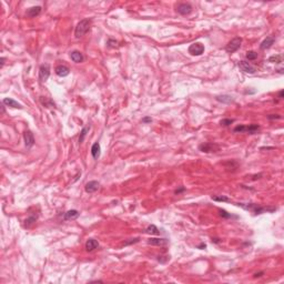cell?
<instances>
[{"label":"cell","mask_w":284,"mask_h":284,"mask_svg":"<svg viewBox=\"0 0 284 284\" xmlns=\"http://www.w3.org/2000/svg\"><path fill=\"white\" fill-rule=\"evenodd\" d=\"M274 41H275V38H274V37H267V38L264 39V40L261 42L260 48H261L262 50H266V49L271 48L272 45L274 43Z\"/></svg>","instance_id":"9a60e30c"},{"label":"cell","mask_w":284,"mask_h":284,"mask_svg":"<svg viewBox=\"0 0 284 284\" xmlns=\"http://www.w3.org/2000/svg\"><path fill=\"white\" fill-rule=\"evenodd\" d=\"M168 240L167 239H150L148 243L151 244V245H157V246H162L168 244Z\"/></svg>","instance_id":"e0dca14e"},{"label":"cell","mask_w":284,"mask_h":284,"mask_svg":"<svg viewBox=\"0 0 284 284\" xmlns=\"http://www.w3.org/2000/svg\"><path fill=\"white\" fill-rule=\"evenodd\" d=\"M199 150L206 153L218 152L220 150V145H218L216 143H212V142H204V143L199 145Z\"/></svg>","instance_id":"7a4b0ae2"},{"label":"cell","mask_w":284,"mask_h":284,"mask_svg":"<svg viewBox=\"0 0 284 284\" xmlns=\"http://www.w3.org/2000/svg\"><path fill=\"white\" fill-rule=\"evenodd\" d=\"M270 62H273V64H282L283 62V57L281 54H275V56H271L269 58Z\"/></svg>","instance_id":"603a6c76"},{"label":"cell","mask_w":284,"mask_h":284,"mask_svg":"<svg viewBox=\"0 0 284 284\" xmlns=\"http://www.w3.org/2000/svg\"><path fill=\"white\" fill-rule=\"evenodd\" d=\"M213 201H218V202H231V200L228 196H224V195H212Z\"/></svg>","instance_id":"7402d4cb"},{"label":"cell","mask_w":284,"mask_h":284,"mask_svg":"<svg viewBox=\"0 0 284 284\" xmlns=\"http://www.w3.org/2000/svg\"><path fill=\"white\" fill-rule=\"evenodd\" d=\"M241 43H242V39L239 38V37L232 39V40H231L225 47L226 52L233 53V52H235V51H238L239 49H240V47H241Z\"/></svg>","instance_id":"277c9868"},{"label":"cell","mask_w":284,"mask_h":284,"mask_svg":"<svg viewBox=\"0 0 284 284\" xmlns=\"http://www.w3.org/2000/svg\"><path fill=\"white\" fill-rule=\"evenodd\" d=\"M23 139H25V144L27 148H31L35 144V137H33V133L28 130V131H25L23 133Z\"/></svg>","instance_id":"9c48e42d"},{"label":"cell","mask_w":284,"mask_h":284,"mask_svg":"<svg viewBox=\"0 0 284 284\" xmlns=\"http://www.w3.org/2000/svg\"><path fill=\"white\" fill-rule=\"evenodd\" d=\"M1 113H5V106L1 107Z\"/></svg>","instance_id":"e575fe53"},{"label":"cell","mask_w":284,"mask_h":284,"mask_svg":"<svg viewBox=\"0 0 284 284\" xmlns=\"http://www.w3.org/2000/svg\"><path fill=\"white\" fill-rule=\"evenodd\" d=\"M279 98H281V99H282V98H283V90H282V91H280V92H279Z\"/></svg>","instance_id":"836d02e7"},{"label":"cell","mask_w":284,"mask_h":284,"mask_svg":"<svg viewBox=\"0 0 284 284\" xmlns=\"http://www.w3.org/2000/svg\"><path fill=\"white\" fill-rule=\"evenodd\" d=\"M88 131H89V128L88 127L83 128V129H82L81 133H80V137H79V143H82V142H83V140H84V138H86L87 132H88Z\"/></svg>","instance_id":"d4e9b609"},{"label":"cell","mask_w":284,"mask_h":284,"mask_svg":"<svg viewBox=\"0 0 284 284\" xmlns=\"http://www.w3.org/2000/svg\"><path fill=\"white\" fill-rule=\"evenodd\" d=\"M99 182H97V181H90V182H88L86 184V187H84V190H86V192L88 193H93L96 192V191L99 190Z\"/></svg>","instance_id":"30bf717a"},{"label":"cell","mask_w":284,"mask_h":284,"mask_svg":"<svg viewBox=\"0 0 284 284\" xmlns=\"http://www.w3.org/2000/svg\"><path fill=\"white\" fill-rule=\"evenodd\" d=\"M215 100L219 102H222V103H231L233 101V98L231 96H228V94H223V96H216Z\"/></svg>","instance_id":"ac0fdd59"},{"label":"cell","mask_w":284,"mask_h":284,"mask_svg":"<svg viewBox=\"0 0 284 284\" xmlns=\"http://www.w3.org/2000/svg\"><path fill=\"white\" fill-rule=\"evenodd\" d=\"M41 13V7L40 6H36V7H31L29 8L27 12H26V16L29 18H35L37 16H39Z\"/></svg>","instance_id":"8fae6325"},{"label":"cell","mask_w":284,"mask_h":284,"mask_svg":"<svg viewBox=\"0 0 284 284\" xmlns=\"http://www.w3.org/2000/svg\"><path fill=\"white\" fill-rule=\"evenodd\" d=\"M2 103L8 107H11V108H16V109H22V106L20 103H18L17 101H15L13 99H11V98H5L2 100Z\"/></svg>","instance_id":"4fadbf2b"},{"label":"cell","mask_w":284,"mask_h":284,"mask_svg":"<svg viewBox=\"0 0 284 284\" xmlns=\"http://www.w3.org/2000/svg\"><path fill=\"white\" fill-rule=\"evenodd\" d=\"M79 216V212L77 210H70L64 213V220H74Z\"/></svg>","instance_id":"d6986e66"},{"label":"cell","mask_w":284,"mask_h":284,"mask_svg":"<svg viewBox=\"0 0 284 284\" xmlns=\"http://www.w3.org/2000/svg\"><path fill=\"white\" fill-rule=\"evenodd\" d=\"M70 58L73 62H77V64H80V62L83 61V56H82V53L78 50L72 51V52L70 53Z\"/></svg>","instance_id":"2e32d148"},{"label":"cell","mask_w":284,"mask_h":284,"mask_svg":"<svg viewBox=\"0 0 284 284\" xmlns=\"http://www.w3.org/2000/svg\"><path fill=\"white\" fill-rule=\"evenodd\" d=\"M212 241H213V242H215V243H218V242H219V239H212Z\"/></svg>","instance_id":"d590c367"},{"label":"cell","mask_w":284,"mask_h":284,"mask_svg":"<svg viewBox=\"0 0 284 284\" xmlns=\"http://www.w3.org/2000/svg\"><path fill=\"white\" fill-rule=\"evenodd\" d=\"M36 220H37V215H33V216H29V218H27L25 220V226L26 228H29V226L31 225L32 223H35Z\"/></svg>","instance_id":"cb8c5ba5"},{"label":"cell","mask_w":284,"mask_h":284,"mask_svg":"<svg viewBox=\"0 0 284 284\" xmlns=\"http://www.w3.org/2000/svg\"><path fill=\"white\" fill-rule=\"evenodd\" d=\"M183 191H185V188H183L182 187V188H180V189H177V190L174 191V193L175 194H180V193L183 192Z\"/></svg>","instance_id":"4dcf8cb0"},{"label":"cell","mask_w":284,"mask_h":284,"mask_svg":"<svg viewBox=\"0 0 284 284\" xmlns=\"http://www.w3.org/2000/svg\"><path fill=\"white\" fill-rule=\"evenodd\" d=\"M151 121H152V119L150 117H145L142 119V122H143V123H149V122H151Z\"/></svg>","instance_id":"f546056e"},{"label":"cell","mask_w":284,"mask_h":284,"mask_svg":"<svg viewBox=\"0 0 284 284\" xmlns=\"http://www.w3.org/2000/svg\"><path fill=\"white\" fill-rule=\"evenodd\" d=\"M91 27V19H82L80 22L77 25L76 30H74V37L77 39L81 38L89 31Z\"/></svg>","instance_id":"6da1fadb"},{"label":"cell","mask_w":284,"mask_h":284,"mask_svg":"<svg viewBox=\"0 0 284 284\" xmlns=\"http://www.w3.org/2000/svg\"><path fill=\"white\" fill-rule=\"evenodd\" d=\"M267 119L269 120L281 119V116H280V114H270V116H267Z\"/></svg>","instance_id":"f1b7e54d"},{"label":"cell","mask_w":284,"mask_h":284,"mask_svg":"<svg viewBox=\"0 0 284 284\" xmlns=\"http://www.w3.org/2000/svg\"><path fill=\"white\" fill-rule=\"evenodd\" d=\"M246 58H248L249 60H255V59L258 58V53H256L255 51H248V52H246Z\"/></svg>","instance_id":"484cf974"},{"label":"cell","mask_w":284,"mask_h":284,"mask_svg":"<svg viewBox=\"0 0 284 284\" xmlns=\"http://www.w3.org/2000/svg\"><path fill=\"white\" fill-rule=\"evenodd\" d=\"M100 150H101V148H100L99 143H98V142L93 143V145H92V148H91V154H92V157H93L94 159H98V158H99Z\"/></svg>","instance_id":"ffe728a7"},{"label":"cell","mask_w":284,"mask_h":284,"mask_svg":"<svg viewBox=\"0 0 284 284\" xmlns=\"http://www.w3.org/2000/svg\"><path fill=\"white\" fill-rule=\"evenodd\" d=\"M263 274H264V272H259V273H255V274H254L253 277H262Z\"/></svg>","instance_id":"1f68e13d"},{"label":"cell","mask_w":284,"mask_h":284,"mask_svg":"<svg viewBox=\"0 0 284 284\" xmlns=\"http://www.w3.org/2000/svg\"><path fill=\"white\" fill-rule=\"evenodd\" d=\"M204 52V46L200 42H195L189 47V53L192 56H201Z\"/></svg>","instance_id":"5b68a950"},{"label":"cell","mask_w":284,"mask_h":284,"mask_svg":"<svg viewBox=\"0 0 284 284\" xmlns=\"http://www.w3.org/2000/svg\"><path fill=\"white\" fill-rule=\"evenodd\" d=\"M0 61H1V64H0V67H1V68H2V67H3V64H5V61H6V59H5V58H1V60H0Z\"/></svg>","instance_id":"d6a6232c"},{"label":"cell","mask_w":284,"mask_h":284,"mask_svg":"<svg viewBox=\"0 0 284 284\" xmlns=\"http://www.w3.org/2000/svg\"><path fill=\"white\" fill-rule=\"evenodd\" d=\"M234 120L233 119H223L220 121V124L221 125H223V127H229L231 123H233Z\"/></svg>","instance_id":"4316f807"},{"label":"cell","mask_w":284,"mask_h":284,"mask_svg":"<svg viewBox=\"0 0 284 284\" xmlns=\"http://www.w3.org/2000/svg\"><path fill=\"white\" fill-rule=\"evenodd\" d=\"M98 246H99V242L97 241V240H94V239H89L88 241L86 242V250L88 252L93 251Z\"/></svg>","instance_id":"5bb4252c"},{"label":"cell","mask_w":284,"mask_h":284,"mask_svg":"<svg viewBox=\"0 0 284 284\" xmlns=\"http://www.w3.org/2000/svg\"><path fill=\"white\" fill-rule=\"evenodd\" d=\"M145 232H147L148 234H153V235H159L160 234L159 229H158L154 224H151V225L148 226L147 230H145Z\"/></svg>","instance_id":"44dd1931"},{"label":"cell","mask_w":284,"mask_h":284,"mask_svg":"<svg viewBox=\"0 0 284 284\" xmlns=\"http://www.w3.org/2000/svg\"><path fill=\"white\" fill-rule=\"evenodd\" d=\"M219 212H220V215L221 216H224V218H231V214H229L228 212H226L225 210H219Z\"/></svg>","instance_id":"83f0119b"},{"label":"cell","mask_w":284,"mask_h":284,"mask_svg":"<svg viewBox=\"0 0 284 284\" xmlns=\"http://www.w3.org/2000/svg\"><path fill=\"white\" fill-rule=\"evenodd\" d=\"M50 76V66L48 64H43L39 68V79L40 81H46Z\"/></svg>","instance_id":"8992f818"},{"label":"cell","mask_w":284,"mask_h":284,"mask_svg":"<svg viewBox=\"0 0 284 284\" xmlns=\"http://www.w3.org/2000/svg\"><path fill=\"white\" fill-rule=\"evenodd\" d=\"M192 11V6L190 3H187V2H182V3H179L177 6V12L180 13L182 16H187L189 13H191Z\"/></svg>","instance_id":"52a82bcc"},{"label":"cell","mask_w":284,"mask_h":284,"mask_svg":"<svg viewBox=\"0 0 284 284\" xmlns=\"http://www.w3.org/2000/svg\"><path fill=\"white\" fill-rule=\"evenodd\" d=\"M54 71H56L57 76H59V77H67L69 73H70V69H69L67 66H64V64L58 66Z\"/></svg>","instance_id":"7c38bea8"},{"label":"cell","mask_w":284,"mask_h":284,"mask_svg":"<svg viewBox=\"0 0 284 284\" xmlns=\"http://www.w3.org/2000/svg\"><path fill=\"white\" fill-rule=\"evenodd\" d=\"M260 129V125L259 124H250L248 127L245 125H238V127L234 128L233 131L234 132H248L250 135H254L256 132L259 131Z\"/></svg>","instance_id":"3957f363"},{"label":"cell","mask_w":284,"mask_h":284,"mask_svg":"<svg viewBox=\"0 0 284 284\" xmlns=\"http://www.w3.org/2000/svg\"><path fill=\"white\" fill-rule=\"evenodd\" d=\"M239 68L241 69L243 72H245V73H250V74H253L256 72V69L254 68L252 64H250L249 62H246V61H240L239 62Z\"/></svg>","instance_id":"ba28073f"}]
</instances>
